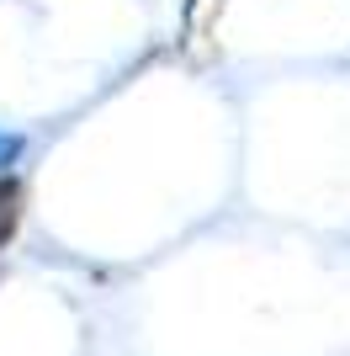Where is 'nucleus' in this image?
<instances>
[{"label": "nucleus", "instance_id": "obj_1", "mask_svg": "<svg viewBox=\"0 0 350 356\" xmlns=\"http://www.w3.org/2000/svg\"><path fill=\"white\" fill-rule=\"evenodd\" d=\"M16 218H22V181H0V250H6V239L16 234Z\"/></svg>", "mask_w": 350, "mask_h": 356}, {"label": "nucleus", "instance_id": "obj_2", "mask_svg": "<svg viewBox=\"0 0 350 356\" xmlns=\"http://www.w3.org/2000/svg\"><path fill=\"white\" fill-rule=\"evenodd\" d=\"M16 154H22V134H6V128H0V170H6Z\"/></svg>", "mask_w": 350, "mask_h": 356}]
</instances>
